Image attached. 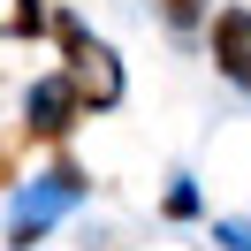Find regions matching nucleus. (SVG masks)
Wrapping results in <instances>:
<instances>
[{"label": "nucleus", "mask_w": 251, "mask_h": 251, "mask_svg": "<svg viewBox=\"0 0 251 251\" xmlns=\"http://www.w3.org/2000/svg\"><path fill=\"white\" fill-rule=\"evenodd\" d=\"M53 38H61V76L84 92V107H114L122 99V61H114V46H99V38H84V23L76 16H61L53 23Z\"/></svg>", "instance_id": "f257e3e1"}, {"label": "nucleus", "mask_w": 251, "mask_h": 251, "mask_svg": "<svg viewBox=\"0 0 251 251\" xmlns=\"http://www.w3.org/2000/svg\"><path fill=\"white\" fill-rule=\"evenodd\" d=\"M76 122H84V92H76L69 76H38L31 92H23V137H38V145H61Z\"/></svg>", "instance_id": "f03ea898"}, {"label": "nucleus", "mask_w": 251, "mask_h": 251, "mask_svg": "<svg viewBox=\"0 0 251 251\" xmlns=\"http://www.w3.org/2000/svg\"><path fill=\"white\" fill-rule=\"evenodd\" d=\"M84 198V168L76 160H53L46 175H38V198L16 213V228H8V244H31V236H46V221L61 213V205H76Z\"/></svg>", "instance_id": "7ed1b4c3"}, {"label": "nucleus", "mask_w": 251, "mask_h": 251, "mask_svg": "<svg viewBox=\"0 0 251 251\" xmlns=\"http://www.w3.org/2000/svg\"><path fill=\"white\" fill-rule=\"evenodd\" d=\"M213 69L236 92H251V8H221L213 16Z\"/></svg>", "instance_id": "20e7f679"}, {"label": "nucleus", "mask_w": 251, "mask_h": 251, "mask_svg": "<svg viewBox=\"0 0 251 251\" xmlns=\"http://www.w3.org/2000/svg\"><path fill=\"white\" fill-rule=\"evenodd\" d=\"M152 8H160L168 23H175V31H198V23L213 16V0H152Z\"/></svg>", "instance_id": "39448f33"}, {"label": "nucleus", "mask_w": 251, "mask_h": 251, "mask_svg": "<svg viewBox=\"0 0 251 251\" xmlns=\"http://www.w3.org/2000/svg\"><path fill=\"white\" fill-rule=\"evenodd\" d=\"M46 31V0H16L8 8V38H38Z\"/></svg>", "instance_id": "423d86ee"}, {"label": "nucleus", "mask_w": 251, "mask_h": 251, "mask_svg": "<svg viewBox=\"0 0 251 251\" xmlns=\"http://www.w3.org/2000/svg\"><path fill=\"white\" fill-rule=\"evenodd\" d=\"M168 213H175V221H190V213H198V190L175 183V190H168Z\"/></svg>", "instance_id": "0eeeda50"}, {"label": "nucleus", "mask_w": 251, "mask_h": 251, "mask_svg": "<svg viewBox=\"0 0 251 251\" xmlns=\"http://www.w3.org/2000/svg\"><path fill=\"white\" fill-rule=\"evenodd\" d=\"M213 236H221V244H228V251H251V228H244V221H221Z\"/></svg>", "instance_id": "6e6552de"}]
</instances>
